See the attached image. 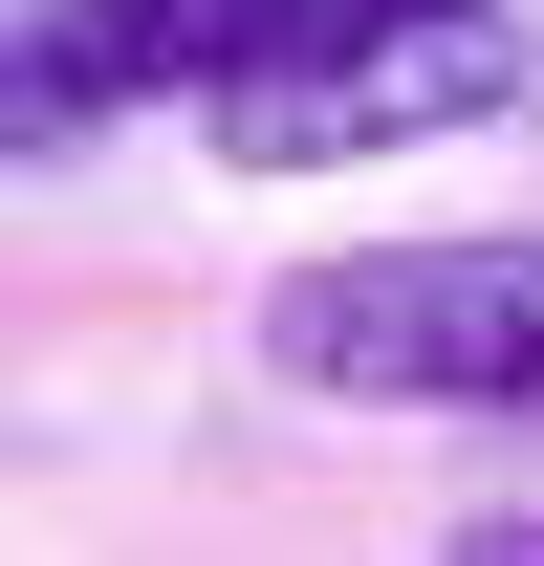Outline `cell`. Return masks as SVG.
Wrapping results in <instances>:
<instances>
[{"instance_id": "obj_3", "label": "cell", "mask_w": 544, "mask_h": 566, "mask_svg": "<svg viewBox=\"0 0 544 566\" xmlns=\"http://www.w3.org/2000/svg\"><path fill=\"white\" fill-rule=\"evenodd\" d=\"M327 22H370V0H22V132H66V109H218L283 44H327Z\"/></svg>"}, {"instance_id": "obj_1", "label": "cell", "mask_w": 544, "mask_h": 566, "mask_svg": "<svg viewBox=\"0 0 544 566\" xmlns=\"http://www.w3.org/2000/svg\"><path fill=\"white\" fill-rule=\"evenodd\" d=\"M262 370L327 415H544V240H348L262 283Z\"/></svg>"}, {"instance_id": "obj_2", "label": "cell", "mask_w": 544, "mask_h": 566, "mask_svg": "<svg viewBox=\"0 0 544 566\" xmlns=\"http://www.w3.org/2000/svg\"><path fill=\"white\" fill-rule=\"evenodd\" d=\"M523 109V0H370L327 44H283L262 87H218V153L240 175H370V153L501 132Z\"/></svg>"}]
</instances>
